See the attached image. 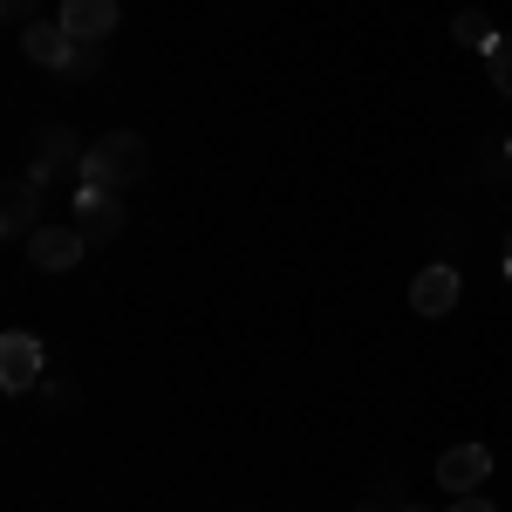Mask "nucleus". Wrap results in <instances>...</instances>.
Instances as JSON below:
<instances>
[{
  "label": "nucleus",
  "instance_id": "6e6552de",
  "mask_svg": "<svg viewBox=\"0 0 512 512\" xmlns=\"http://www.w3.org/2000/svg\"><path fill=\"white\" fill-rule=\"evenodd\" d=\"M55 21H62L76 41H110V35H117V21H123V7H117V0H62Z\"/></svg>",
  "mask_w": 512,
  "mask_h": 512
},
{
  "label": "nucleus",
  "instance_id": "f3484780",
  "mask_svg": "<svg viewBox=\"0 0 512 512\" xmlns=\"http://www.w3.org/2000/svg\"><path fill=\"white\" fill-rule=\"evenodd\" d=\"M396 512H424V506H396Z\"/></svg>",
  "mask_w": 512,
  "mask_h": 512
},
{
  "label": "nucleus",
  "instance_id": "1a4fd4ad",
  "mask_svg": "<svg viewBox=\"0 0 512 512\" xmlns=\"http://www.w3.org/2000/svg\"><path fill=\"white\" fill-rule=\"evenodd\" d=\"M21 55L41 62V69H62V62L76 55V35H69L62 21H28V28H21Z\"/></svg>",
  "mask_w": 512,
  "mask_h": 512
},
{
  "label": "nucleus",
  "instance_id": "9d476101",
  "mask_svg": "<svg viewBox=\"0 0 512 512\" xmlns=\"http://www.w3.org/2000/svg\"><path fill=\"white\" fill-rule=\"evenodd\" d=\"M35 219H41V185H35V178H14V185H7V205H0V233L28 239V233H35Z\"/></svg>",
  "mask_w": 512,
  "mask_h": 512
},
{
  "label": "nucleus",
  "instance_id": "a211bd4d",
  "mask_svg": "<svg viewBox=\"0 0 512 512\" xmlns=\"http://www.w3.org/2000/svg\"><path fill=\"white\" fill-rule=\"evenodd\" d=\"M362 512H376V506H362Z\"/></svg>",
  "mask_w": 512,
  "mask_h": 512
},
{
  "label": "nucleus",
  "instance_id": "f257e3e1",
  "mask_svg": "<svg viewBox=\"0 0 512 512\" xmlns=\"http://www.w3.org/2000/svg\"><path fill=\"white\" fill-rule=\"evenodd\" d=\"M144 178H151V144H144L137 130L96 137L89 158H82V185H103V192H130V185H144Z\"/></svg>",
  "mask_w": 512,
  "mask_h": 512
},
{
  "label": "nucleus",
  "instance_id": "423d86ee",
  "mask_svg": "<svg viewBox=\"0 0 512 512\" xmlns=\"http://www.w3.org/2000/svg\"><path fill=\"white\" fill-rule=\"evenodd\" d=\"M82 253H89V239H82L76 226H35V233H28V260H35L41 274H69Z\"/></svg>",
  "mask_w": 512,
  "mask_h": 512
},
{
  "label": "nucleus",
  "instance_id": "39448f33",
  "mask_svg": "<svg viewBox=\"0 0 512 512\" xmlns=\"http://www.w3.org/2000/svg\"><path fill=\"white\" fill-rule=\"evenodd\" d=\"M458 294H465V280H458V267H451V260H431L424 274L410 280V308H417L424 321L451 315V308H458Z\"/></svg>",
  "mask_w": 512,
  "mask_h": 512
},
{
  "label": "nucleus",
  "instance_id": "ddd939ff",
  "mask_svg": "<svg viewBox=\"0 0 512 512\" xmlns=\"http://www.w3.org/2000/svg\"><path fill=\"white\" fill-rule=\"evenodd\" d=\"M485 76H492L499 96H512V35H499L492 48H485Z\"/></svg>",
  "mask_w": 512,
  "mask_h": 512
},
{
  "label": "nucleus",
  "instance_id": "20e7f679",
  "mask_svg": "<svg viewBox=\"0 0 512 512\" xmlns=\"http://www.w3.org/2000/svg\"><path fill=\"white\" fill-rule=\"evenodd\" d=\"M41 362H48V355H41V335H28V328H7V335H0V383L14 396L41 383Z\"/></svg>",
  "mask_w": 512,
  "mask_h": 512
},
{
  "label": "nucleus",
  "instance_id": "dca6fc26",
  "mask_svg": "<svg viewBox=\"0 0 512 512\" xmlns=\"http://www.w3.org/2000/svg\"><path fill=\"white\" fill-rule=\"evenodd\" d=\"M506 274H512V233H506Z\"/></svg>",
  "mask_w": 512,
  "mask_h": 512
},
{
  "label": "nucleus",
  "instance_id": "4468645a",
  "mask_svg": "<svg viewBox=\"0 0 512 512\" xmlns=\"http://www.w3.org/2000/svg\"><path fill=\"white\" fill-rule=\"evenodd\" d=\"M0 14H7L14 28H28V21H35V0H0Z\"/></svg>",
  "mask_w": 512,
  "mask_h": 512
},
{
  "label": "nucleus",
  "instance_id": "2eb2a0df",
  "mask_svg": "<svg viewBox=\"0 0 512 512\" xmlns=\"http://www.w3.org/2000/svg\"><path fill=\"white\" fill-rule=\"evenodd\" d=\"M451 512H499V506H492L485 492H458V499H451Z\"/></svg>",
  "mask_w": 512,
  "mask_h": 512
},
{
  "label": "nucleus",
  "instance_id": "f8f14e48",
  "mask_svg": "<svg viewBox=\"0 0 512 512\" xmlns=\"http://www.w3.org/2000/svg\"><path fill=\"white\" fill-rule=\"evenodd\" d=\"M451 35L465 41V48H492V21H485V14H478V7H465V14H451Z\"/></svg>",
  "mask_w": 512,
  "mask_h": 512
},
{
  "label": "nucleus",
  "instance_id": "7ed1b4c3",
  "mask_svg": "<svg viewBox=\"0 0 512 512\" xmlns=\"http://www.w3.org/2000/svg\"><path fill=\"white\" fill-rule=\"evenodd\" d=\"M69 226H76L89 246H110V239L123 233V205H117V192H103V185H76Z\"/></svg>",
  "mask_w": 512,
  "mask_h": 512
},
{
  "label": "nucleus",
  "instance_id": "f03ea898",
  "mask_svg": "<svg viewBox=\"0 0 512 512\" xmlns=\"http://www.w3.org/2000/svg\"><path fill=\"white\" fill-rule=\"evenodd\" d=\"M82 158H89V151H82L76 130H69V123H48V130L35 137V164H28V178H35L41 192H48L55 178H76V185H82Z\"/></svg>",
  "mask_w": 512,
  "mask_h": 512
},
{
  "label": "nucleus",
  "instance_id": "0eeeda50",
  "mask_svg": "<svg viewBox=\"0 0 512 512\" xmlns=\"http://www.w3.org/2000/svg\"><path fill=\"white\" fill-rule=\"evenodd\" d=\"M485 478H492V451H485V444H451V451L437 458V485H444L451 499H458V492H478Z\"/></svg>",
  "mask_w": 512,
  "mask_h": 512
},
{
  "label": "nucleus",
  "instance_id": "9b49d317",
  "mask_svg": "<svg viewBox=\"0 0 512 512\" xmlns=\"http://www.w3.org/2000/svg\"><path fill=\"white\" fill-rule=\"evenodd\" d=\"M96 69H103V41H76V55H69L55 76H62V82H89Z\"/></svg>",
  "mask_w": 512,
  "mask_h": 512
}]
</instances>
